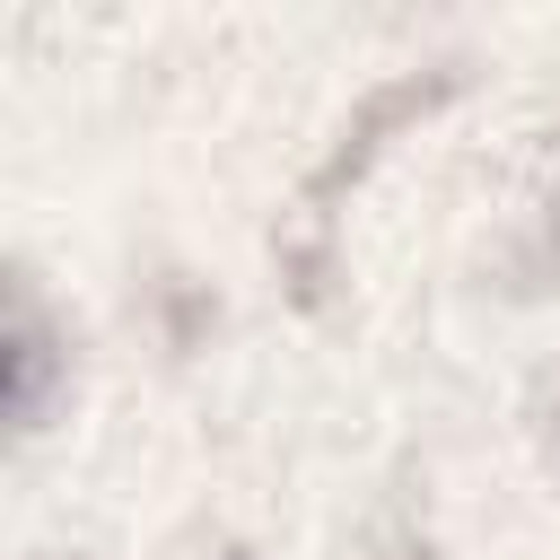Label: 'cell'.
Masks as SVG:
<instances>
[{
  "mask_svg": "<svg viewBox=\"0 0 560 560\" xmlns=\"http://www.w3.org/2000/svg\"><path fill=\"white\" fill-rule=\"evenodd\" d=\"M44 376H52V324H44L35 289H18V315H9V402H18V429L44 420Z\"/></svg>",
  "mask_w": 560,
  "mask_h": 560,
  "instance_id": "6da1fadb",
  "label": "cell"
},
{
  "mask_svg": "<svg viewBox=\"0 0 560 560\" xmlns=\"http://www.w3.org/2000/svg\"><path fill=\"white\" fill-rule=\"evenodd\" d=\"M551 464H560V411H551Z\"/></svg>",
  "mask_w": 560,
  "mask_h": 560,
  "instance_id": "7a4b0ae2",
  "label": "cell"
}]
</instances>
